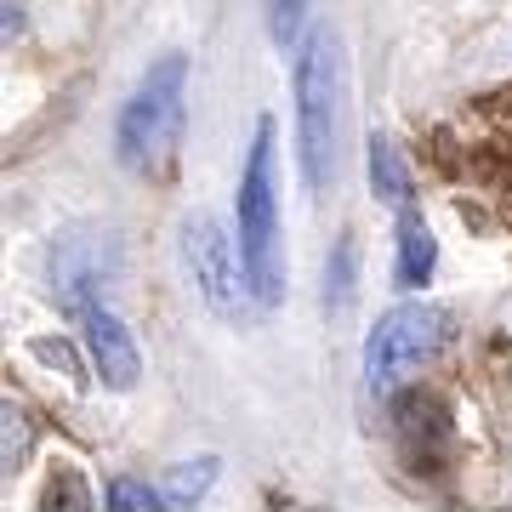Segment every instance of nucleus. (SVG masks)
Segmentation results:
<instances>
[{
  "mask_svg": "<svg viewBox=\"0 0 512 512\" xmlns=\"http://www.w3.org/2000/svg\"><path fill=\"white\" fill-rule=\"evenodd\" d=\"M23 456H29V421H23V410L6 404V478L23 467Z\"/></svg>",
  "mask_w": 512,
  "mask_h": 512,
  "instance_id": "obj_14",
  "label": "nucleus"
},
{
  "mask_svg": "<svg viewBox=\"0 0 512 512\" xmlns=\"http://www.w3.org/2000/svg\"><path fill=\"white\" fill-rule=\"evenodd\" d=\"M450 342V313L433 302H399L393 313L376 319L365 342V387L370 399H387L404 376H416L433 353Z\"/></svg>",
  "mask_w": 512,
  "mask_h": 512,
  "instance_id": "obj_4",
  "label": "nucleus"
},
{
  "mask_svg": "<svg viewBox=\"0 0 512 512\" xmlns=\"http://www.w3.org/2000/svg\"><path fill=\"white\" fill-rule=\"evenodd\" d=\"M211 478H217V461H211V456L177 461V467H165L160 490H165V501H171V507H194V501L211 490Z\"/></svg>",
  "mask_w": 512,
  "mask_h": 512,
  "instance_id": "obj_10",
  "label": "nucleus"
},
{
  "mask_svg": "<svg viewBox=\"0 0 512 512\" xmlns=\"http://www.w3.org/2000/svg\"><path fill=\"white\" fill-rule=\"evenodd\" d=\"M183 97H188V57L171 52L126 97V109L114 120V160L137 177L165 171L171 148H177V131H183Z\"/></svg>",
  "mask_w": 512,
  "mask_h": 512,
  "instance_id": "obj_3",
  "label": "nucleus"
},
{
  "mask_svg": "<svg viewBox=\"0 0 512 512\" xmlns=\"http://www.w3.org/2000/svg\"><path fill=\"white\" fill-rule=\"evenodd\" d=\"M348 302H353V245L342 239V245H336V262L325 268V308L348 313Z\"/></svg>",
  "mask_w": 512,
  "mask_h": 512,
  "instance_id": "obj_13",
  "label": "nucleus"
},
{
  "mask_svg": "<svg viewBox=\"0 0 512 512\" xmlns=\"http://www.w3.org/2000/svg\"><path fill=\"white\" fill-rule=\"evenodd\" d=\"M234 217H239V256H245V274H251L256 308H279L285 302V239H279L274 120H256L251 154H245V171H239Z\"/></svg>",
  "mask_w": 512,
  "mask_h": 512,
  "instance_id": "obj_2",
  "label": "nucleus"
},
{
  "mask_svg": "<svg viewBox=\"0 0 512 512\" xmlns=\"http://www.w3.org/2000/svg\"><path fill=\"white\" fill-rule=\"evenodd\" d=\"M183 256H188V274H194V291H200V302L217 319H228V325H239L245 319V296L251 291V274H245V256L234 251V239L222 234L217 217H194L183 228Z\"/></svg>",
  "mask_w": 512,
  "mask_h": 512,
  "instance_id": "obj_5",
  "label": "nucleus"
},
{
  "mask_svg": "<svg viewBox=\"0 0 512 512\" xmlns=\"http://www.w3.org/2000/svg\"><path fill=\"white\" fill-rule=\"evenodd\" d=\"M80 336H86L97 382L114 387V393H131L137 376H143V353H137V342H131V330L120 325L103 302H92V308H80Z\"/></svg>",
  "mask_w": 512,
  "mask_h": 512,
  "instance_id": "obj_6",
  "label": "nucleus"
},
{
  "mask_svg": "<svg viewBox=\"0 0 512 512\" xmlns=\"http://www.w3.org/2000/svg\"><path fill=\"white\" fill-rule=\"evenodd\" d=\"M313 0H268V35H274L279 52L302 46V29H308Z\"/></svg>",
  "mask_w": 512,
  "mask_h": 512,
  "instance_id": "obj_11",
  "label": "nucleus"
},
{
  "mask_svg": "<svg viewBox=\"0 0 512 512\" xmlns=\"http://www.w3.org/2000/svg\"><path fill=\"white\" fill-rule=\"evenodd\" d=\"M109 507H114V512H160V507H171V501H165V490H160V484L114 478V484H109Z\"/></svg>",
  "mask_w": 512,
  "mask_h": 512,
  "instance_id": "obj_12",
  "label": "nucleus"
},
{
  "mask_svg": "<svg viewBox=\"0 0 512 512\" xmlns=\"http://www.w3.org/2000/svg\"><path fill=\"white\" fill-rule=\"evenodd\" d=\"M433 262H439V239H433V228L404 205L399 211V262H393L399 291H421V285L433 279Z\"/></svg>",
  "mask_w": 512,
  "mask_h": 512,
  "instance_id": "obj_8",
  "label": "nucleus"
},
{
  "mask_svg": "<svg viewBox=\"0 0 512 512\" xmlns=\"http://www.w3.org/2000/svg\"><path fill=\"white\" fill-rule=\"evenodd\" d=\"M370 188H376V200L404 211L410 205V171H404L399 148L387 143V137H370Z\"/></svg>",
  "mask_w": 512,
  "mask_h": 512,
  "instance_id": "obj_9",
  "label": "nucleus"
},
{
  "mask_svg": "<svg viewBox=\"0 0 512 512\" xmlns=\"http://www.w3.org/2000/svg\"><path fill=\"white\" fill-rule=\"evenodd\" d=\"M114 245H97V239H63L57 245V285L69 296L74 308H86L80 296L86 291H103V279H114Z\"/></svg>",
  "mask_w": 512,
  "mask_h": 512,
  "instance_id": "obj_7",
  "label": "nucleus"
},
{
  "mask_svg": "<svg viewBox=\"0 0 512 512\" xmlns=\"http://www.w3.org/2000/svg\"><path fill=\"white\" fill-rule=\"evenodd\" d=\"M342 92H348V63L336 29H313L296 46V160L308 194L336 188L342 165Z\"/></svg>",
  "mask_w": 512,
  "mask_h": 512,
  "instance_id": "obj_1",
  "label": "nucleus"
}]
</instances>
